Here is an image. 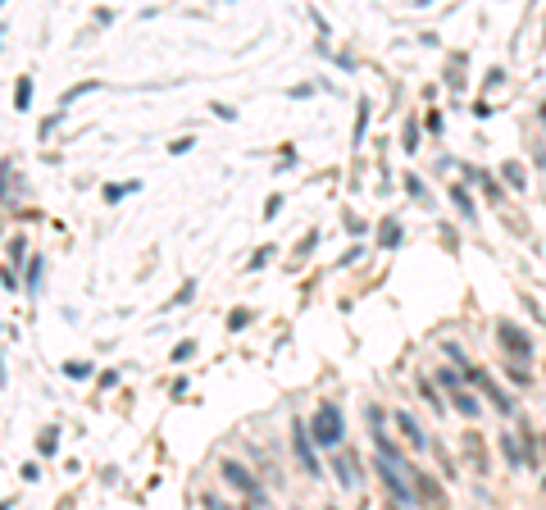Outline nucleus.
I'll return each mask as SVG.
<instances>
[{"label": "nucleus", "mask_w": 546, "mask_h": 510, "mask_svg": "<svg viewBox=\"0 0 546 510\" xmlns=\"http://www.w3.org/2000/svg\"><path fill=\"white\" fill-rule=\"evenodd\" d=\"M310 437H314L319 446H328V451H337V446L346 442V419H341L337 406H319V410L310 415Z\"/></svg>", "instance_id": "1"}, {"label": "nucleus", "mask_w": 546, "mask_h": 510, "mask_svg": "<svg viewBox=\"0 0 546 510\" xmlns=\"http://www.w3.org/2000/svg\"><path fill=\"white\" fill-rule=\"evenodd\" d=\"M223 483H228V488H237L241 497L251 501V506H264V488L251 478V469H246V465H237V460H223Z\"/></svg>", "instance_id": "2"}, {"label": "nucleus", "mask_w": 546, "mask_h": 510, "mask_svg": "<svg viewBox=\"0 0 546 510\" xmlns=\"http://www.w3.org/2000/svg\"><path fill=\"white\" fill-rule=\"evenodd\" d=\"M496 342H501L514 360H528V356H533V337H528L519 324H510V319H496Z\"/></svg>", "instance_id": "3"}, {"label": "nucleus", "mask_w": 546, "mask_h": 510, "mask_svg": "<svg viewBox=\"0 0 546 510\" xmlns=\"http://www.w3.org/2000/svg\"><path fill=\"white\" fill-rule=\"evenodd\" d=\"M437 383H442V388L451 392V401H455V410L464 415V419H478V410H482V406L473 401V397H469V392H464V388H460L455 370H437Z\"/></svg>", "instance_id": "4"}, {"label": "nucleus", "mask_w": 546, "mask_h": 510, "mask_svg": "<svg viewBox=\"0 0 546 510\" xmlns=\"http://www.w3.org/2000/svg\"><path fill=\"white\" fill-rule=\"evenodd\" d=\"M410 483H415V497L424 501L428 510H451V506H446V492H442V483H437L433 474H424V469H415V478H410Z\"/></svg>", "instance_id": "5"}, {"label": "nucleus", "mask_w": 546, "mask_h": 510, "mask_svg": "<svg viewBox=\"0 0 546 510\" xmlns=\"http://www.w3.org/2000/svg\"><path fill=\"white\" fill-rule=\"evenodd\" d=\"M292 437H296V456H301V465L310 469V478H323V465H319V456H314V446H310L305 424H301V419L292 424Z\"/></svg>", "instance_id": "6"}, {"label": "nucleus", "mask_w": 546, "mask_h": 510, "mask_svg": "<svg viewBox=\"0 0 546 510\" xmlns=\"http://www.w3.org/2000/svg\"><path fill=\"white\" fill-rule=\"evenodd\" d=\"M332 469H337L341 488H355V483H360V460H355V451H337V456H332Z\"/></svg>", "instance_id": "7"}, {"label": "nucleus", "mask_w": 546, "mask_h": 510, "mask_svg": "<svg viewBox=\"0 0 546 510\" xmlns=\"http://www.w3.org/2000/svg\"><path fill=\"white\" fill-rule=\"evenodd\" d=\"M460 442H464V456H469V465L478 469V474H487V451H482V437H478V433H464Z\"/></svg>", "instance_id": "8"}, {"label": "nucleus", "mask_w": 546, "mask_h": 510, "mask_svg": "<svg viewBox=\"0 0 546 510\" xmlns=\"http://www.w3.org/2000/svg\"><path fill=\"white\" fill-rule=\"evenodd\" d=\"M496 442H501V456L510 460L514 469H519V465L528 460V456H524V442H519V437H510V433H505V437H496Z\"/></svg>", "instance_id": "9"}, {"label": "nucleus", "mask_w": 546, "mask_h": 510, "mask_svg": "<svg viewBox=\"0 0 546 510\" xmlns=\"http://www.w3.org/2000/svg\"><path fill=\"white\" fill-rule=\"evenodd\" d=\"M451 206H455L460 210V215H464V219H473V215H478V210H473V201H469V192H464V187H451Z\"/></svg>", "instance_id": "10"}, {"label": "nucleus", "mask_w": 546, "mask_h": 510, "mask_svg": "<svg viewBox=\"0 0 546 510\" xmlns=\"http://www.w3.org/2000/svg\"><path fill=\"white\" fill-rule=\"evenodd\" d=\"M396 424H401V433L410 437V446H428V442H424V428H419L410 415H396Z\"/></svg>", "instance_id": "11"}, {"label": "nucleus", "mask_w": 546, "mask_h": 510, "mask_svg": "<svg viewBox=\"0 0 546 510\" xmlns=\"http://www.w3.org/2000/svg\"><path fill=\"white\" fill-rule=\"evenodd\" d=\"M501 178H505L510 187H524V183H528V174H524V164H519V160H505V164H501Z\"/></svg>", "instance_id": "12"}, {"label": "nucleus", "mask_w": 546, "mask_h": 510, "mask_svg": "<svg viewBox=\"0 0 546 510\" xmlns=\"http://www.w3.org/2000/svg\"><path fill=\"white\" fill-rule=\"evenodd\" d=\"M28 105H32V78H19V87H14V109L23 114Z\"/></svg>", "instance_id": "13"}, {"label": "nucleus", "mask_w": 546, "mask_h": 510, "mask_svg": "<svg viewBox=\"0 0 546 510\" xmlns=\"http://www.w3.org/2000/svg\"><path fill=\"white\" fill-rule=\"evenodd\" d=\"M37 451H41V456H55V451H59V428H41V437H37Z\"/></svg>", "instance_id": "14"}, {"label": "nucleus", "mask_w": 546, "mask_h": 510, "mask_svg": "<svg viewBox=\"0 0 546 510\" xmlns=\"http://www.w3.org/2000/svg\"><path fill=\"white\" fill-rule=\"evenodd\" d=\"M142 183H109L105 187V201H123V192H137Z\"/></svg>", "instance_id": "15"}, {"label": "nucleus", "mask_w": 546, "mask_h": 510, "mask_svg": "<svg viewBox=\"0 0 546 510\" xmlns=\"http://www.w3.org/2000/svg\"><path fill=\"white\" fill-rule=\"evenodd\" d=\"M401 137H405V151H415V146H419V119H405Z\"/></svg>", "instance_id": "16"}, {"label": "nucleus", "mask_w": 546, "mask_h": 510, "mask_svg": "<svg viewBox=\"0 0 546 510\" xmlns=\"http://www.w3.org/2000/svg\"><path fill=\"white\" fill-rule=\"evenodd\" d=\"M382 246H401V228H396V219H387V228H382Z\"/></svg>", "instance_id": "17"}, {"label": "nucleus", "mask_w": 546, "mask_h": 510, "mask_svg": "<svg viewBox=\"0 0 546 510\" xmlns=\"http://www.w3.org/2000/svg\"><path fill=\"white\" fill-rule=\"evenodd\" d=\"M405 192L415 196V201H428V192H424V183H419L415 174H405Z\"/></svg>", "instance_id": "18"}, {"label": "nucleus", "mask_w": 546, "mask_h": 510, "mask_svg": "<svg viewBox=\"0 0 546 510\" xmlns=\"http://www.w3.org/2000/svg\"><path fill=\"white\" fill-rule=\"evenodd\" d=\"M64 374H68V379H87V374H91V365H82V360H68V365H64Z\"/></svg>", "instance_id": "19"}, {"label": "nucleus", "mask_w": 546, "mask_h": 510, "mask_svg": "<svg viewBox=\"0 0 546 510\" xmlns=\"http://www.w3.org/2000/svg\"><path fill=\"white\" fill-rule=\"evenodd\" d=\"M246 324H251V310H232V315H228V328H232V333H237V328H246Z\"/></svg>", "instance_id": "20"}, {"label": "nucleus", "mask_w": 546, "mask_h": 510, "mask_svg": "<svg viewBox=\"0 0 546 510\" xmlns=\"http://www.w3.org/2000/svg\"><path fill=\"white\" fill-rule=\"evenodd\" d=\"M364 128H369V100H360V119H355V141L364 137Z\"/></svg>", "instance_id": "21"}, {"label": "nucleus", "mask_w": 546, "mask_h": 510, "mask_svg": "<svg viewBox=\"0 0 546 510\" xmlns=\"http://www.w3.org/2000/svg\"><path fill=\"white\" fill-rule=\"evenodd\" d=\"M469 174H473V169H469ZM473 178H478V183H482V192H487V196H491V201H501V187L491 183V178H487V174H473Z\"/></svg>", "instance_id": "22"}, {"label": "nucleus", "mask_w": 546, "mask_h": 510, "mask_svg": "<svg viewBox=\"0 0 546 510\" xmlns=\"http://www.w3.org/2000/svg\"><path fill=\"white\" fill-rule=\"evenodd\" d=\"M191 351H196V342H178V347H173V360L182 365V360H191Z\"/></svg>", "instance_id": "23"}, {"label": "nucleus", "mask_w": 546, "mask_h": 510, "mask_svg": "<svg viewBox=\"0 0 546 510\" xmlns=\"http://www.w3.org/2000/svg\"><path fill=\"white\" fill-rule=\"evenodd\" d=\"M269 260H273V246H260V251H255V260H251V269H264Z\"/></svg>", "instance_id": "24"}, {"label": "nucleus", "mask_w": 546, "mask_h": 510, "mask_svg": "<svg viewBox=\"0 0 546 510\" xmlns=\"http://www.w3.org/2000/svg\"><path fill=\"white\" fill-rule=\"evenodd\" d=\"M191 292H196V282H182V287H178V296L169 305H182V301H191Z\"/></svg>", "instance_id": "25"}, {"label": "nucleus", "mask_w": 546, "mask_h": 510, "mask_svg": "<svg viewBox=\"0 0 546 510\" xmlns=\"http://www.w3.org/2000/svg\"><path fill=\"white\" fill-rule=\"evenodd\" d=\"M23 251H28V246H23V237H10V264L23 260Z\"/></svg>", "instance_id": "26"}, {"label": "nucleus", "mask_w": 546, "mask_h": 510, "mask_svg": "<svg viewBox=\"0 0 546 510\" xmlns=\"http://www.w3.org/2000/svg\"><path fill=\"white\" fill-rule=\"evenodd\" d=\"M41 269H46L41 260H32V264H28V287H37V282H41Z\"/></svg>", "instance_id": "27"}, {"label": "nucleus", "mask_w": 546, "mask_h": 510, "mask_svg": "<svg viewBox=\"0 0 546 510\" xmlns=\"http://www.w3.org/2000/svg\"><path fill=\"white\" fill-rule=\"evenodd\" d=\"M278 210H283V196H269V201H264V215L273 219V215H278Z\"/></svg>", "instance_id": "28"}, {"label": "nucleus", "mask_w": 546, "mask_h": 510, "mask_svg": "<svg viewBox=\"0 0 546 510\" xmlns=\"http://www.w3.org/2000/svg\"><path fill=\"white\" fill-rule=\"evenodd\" d=\"M537 114H542V128H546V105H542V109H537Z\"/></svg>", "instance_id": "29"}, {"label": "nucleus", "mask_w": 546, "mask_h": 510, "mask_svg": "<svg viewBox=\"0 0 546 510\" xmlns=\"http://www.w3.org/2000/svg\"><path fill=\"white\" fill-rule=\"evenodd\" d=\"M392 510H405V506H392Z\"/></svg>", "instance_id": "30"}, {"label": "nucleus", "mask_w": 546, "mask_h": 510, "mask_svg": "<svg viewBox=\"0 0 546 510\" xmlns=\"http://www.w3.org/2000/svg\"><path fill=\"white\" fill-rule=\"evenodd\" d=\"M332 510H337V506H332Z\"/></svg>", "instance_id": "31"}]
</instances>
